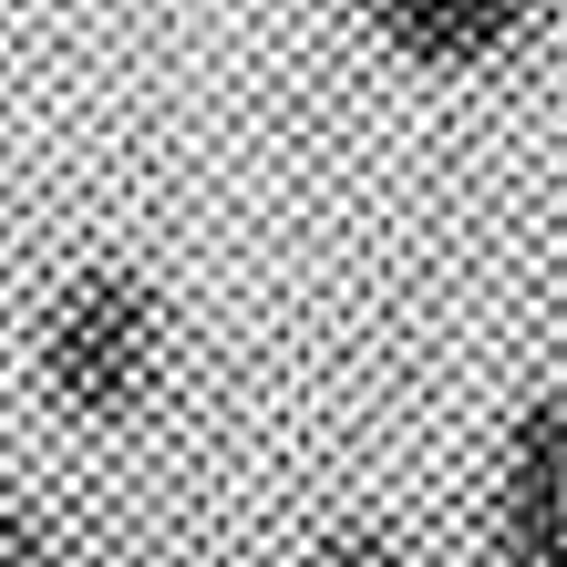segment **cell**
Wrapping results in <instances>:
<instances>
[{
	"mask_svg": "<svg viewBox=\"0 0 567 567\" xmlns=\"http://www.w3.org/2000/svg\"><path fill=\"white\" fill-rule=\"evenodd\" d=\"M299 567H413V547L382 537V526H341V537H320Z\"/></svg>",
	"mask_w": 567,
	"mask_h": 567,
	"instance_id": "4",
	"label": "cell"
},
{
	"mask_svg": "<svg viewBox=\"0 0 567 567\" xmlns=\"http://www.w3.org/2000/svg\"><path fill=\"white\" fill-rule=\"evenodd\" d=\"M361 11H372V0H361Z\"/></svg>",
	"mask_w": 567,
	"mask_h": 567,
	"instance_id": "6",
	"label": "cell"
},
{
	"mask_svg": "<svg viewBox=\"0 0 567 567\" xmlns=\"http://www.w3.org/2000/svg\"><path fill=\"white\" fill-rule=\"evenodd\" d=\"M537 11L547 0H372L382 42L403 62H423V73H475V62L516 52L537 31Z\"/></svg>",
	"mask_w": 567,
	"mask_h": 567,
	"instance_id": "3",
	"label": "cell"
},
{
	"mask_svg": "<svg viewBox=\"0 0 567 567\" xmlns=\"http://www.w3.org/2000/svg\"><path fill=\"white\" fill-rule=\"evenodd\" d=\"M165 372V310L135 269H73L42 310V382L62 413L124 423L145 413V392Z\"/></svg>",
	"mask_w": 567,
	"mask_h": 567,
	"instance_id": "1",
	"label": "cell"
},
{
	"mask_svg": "<svg viewBox=\"0 0 567 567\" xmlns=\"http://www.w3.org/2000/svg\"><path fill=\"white\" fill-rule=\"evenodd\" d=\"M31 557H42V526L21 506H0V567H31Z\"/></svg>",
	"mask_w": 567,
	"mask_h": 567,
	"instance_id": "5",
	"label": "cell"
},
{
	"mask_svg": "<svg viewBox=\"0 0 567 567\" xmlns=\"http://www.w3.org/2000/svg\"><path fill=\"white\" fill-rule=\"evenodd\" d=\"M495 557L506 567H567V392L526 403L495 475Z\"/></svg>",
	"mask_w": 567,
	"mask_h": 567,
	"instance_id": "2",
	"label": "cell"
}]
</instances>
